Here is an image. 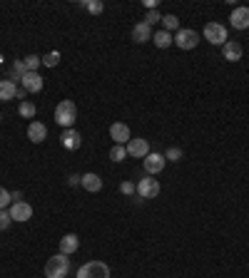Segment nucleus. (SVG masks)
Segmentation results:
<instances>
[{"instance_id":"obj_37","label":"nucleus","mask_w":249,"mask_h":278,"mask_svg":"<svg viewBox=\"0 0 249 278\" xmlns=\"http://www.w3.org/2000/svg\"><path fill=\"white\" fill-rule=\"evenodd\" d=\"M0 122H3V117H0Z\"/></svg>"},{"instance_id":"obj_7","label":"nucleus","mask_w":249,"mask_h":278,"mask_svg":"<svg viewBox=\"0 0 249 278\" xmlns=\"http://www.w3.org/2000/svg\"><path fill=\"white\" fill-rule=\"evenodd\" d=\"M8 211H10V219H13V221L25 223L33 219V206L28 204V201H13V206H10Z\"/></svg>"},{"instance_id":"obj_16","label":"nucleus","mask_w":249,"mask_h":278,"mask_svg":"<svg viewBox=\"0 0 249 278\" xmlns=\"http://www.w3.org/2000/svg\"><path fill=\"white\" fill-rule=\"evenodd\" d=\"M132 40L134 42H140V45H145L147 40H152V28L142 20V22H137L132 28Z\"/></svg>"},{"instance_id":"obj_27","label":"nucleus","mask_w":249,"mask_h":278,"mask_svg":"<svg viewBox=\"0 0 249 278\" xmlns=\"http://www.w3.org/2000/svg\"><path fill=\"white\" fill-rule=\"evenodd\" d=\"M58 62H60L58 50H53V53H48V55L42 57V65H45V67H58Z\"/></svg>"},{"instance_id":"obj_33","label":"nucleus","mask_w":249,"mask_h":278,"mask_svg":"<svg viewBox=\"0 0 249 278\" xmlns=\"http://www.w3.org/2000/svg\"><path fill=\"white\" fill-rule=\"evenodd\" d=\"M80 179H82L80 174H70V176H67V184H70V186H77V184H80Z\"/></svg>"},{"instance_id":"obj_26","label":"nucleus","mask_w":249,"mask_h":278,"mask_svg":"<svg viewBox=\"0 0 249 278\" xmlns=\"http://www.w3.org/2000/svg\"><path fill=\"white\" fill-rule=\"evenodd\" d=\"M22 62H25V70H28V72H38V67L42 65V57H38V55H28L25 60H22Z\"/></svg>"},{"instance_id":"obj_11","label":"nucleus","mask_w":249,"mask_h":278,"mask_svg":"<svg viewBox=\"0 0 249 278\" xmlns=\"http://www.w3.org/2000/svg\"><path fill=\"white\" fill-rule=\"evenodd\" d=\"M147 154H150V144H147V139H130V142H127V157L145 159Z\"/></svg>"},{"instance_id":"obj_35","label":"nucleus","mask_w":249,"mask_h":278,"mask_svg":"<svg viewBox=\"0 0 249 278\" xmlns=\"http://www.w3.org/2000/svg\"><path fill=\"white\" fill-rule=\"evenodd\" d=\"M15 99H22V102H25V87H18V92H15Z\"/></svg>"},{"instance_id":"obj_6","label":"nucleus","mask_w":249,"mask_h":278,"mask_svg":"<svg viewBox=\"0 0 249 278\" xmlns=\"http://www.w3.org/2000/svg\"><path fill=\"white\" fill-rule=\"evenodd\" d=\"M137 194H140V199H154V196H160V182L152 179V176L140 179L137 182Z\"/></svg>"},{"instance_id":"obj_1","label":"nucleus","mask_w":249,"mask_h":278,"mask_svg":"<svg viewBox=\"0 0 249 278\" xmlns=\"http://www.w3.org/2000/svg\"><path fill=\"white\" fill-rule=\"evenodd\" d=\"M77 119V107L73 99H62L58 107H55V122H58L62 130H73Z\"/></svg>"},{"instance_id":"obj_13","label":"nucleus","mask_w":249,"mask_h":278,"mask_svg":"<svg viewBox=\"0 0 249 278\" xmlns=\"http://www.w3.org/2000/svg\"><path fill=\"white\" fill-rule=\"evenodd\" d=\"M222 55L227 62H237V60H242V45L237 42V40H227L224 45H222Z\"/></svg>"},{"instance_id":"obj_8","label":"nucleus","mask_w":249,"mask_h":278,"mask_svg":"<svg viewBox=\"0 0 249 278\" xmlns=\"http://www.w3.org/2000/svg\"><path fill=\"white\" fill-rule=\"evenodd\" d=\"M60 144L67 149V151H77V149L82 147V134L77 130H62L60 134Z\"/></svg>"},{"instance_id":"obj_10","label":"nucleus","mask_w":249,"mask_h":278,"mask_svg":"<svg viewBox=\"0 0 249 278\" xmlns=\"http://www.w3.org/2000/svg\"><path fill=\"white\" fill-rule=\"evenodd\" d=\"M110 137H112V142H115V144H122V147H127V142L132 139L130 127H127L125 122H115V124L110 127Z\"/></svg>"},{"instance_id":"obj_15","label":"nucleus","mask_w":249,"mask_h":278,"mask_svg":"<svg viewBox=\"0 0 249 278\" xmlns=\"http://www.w3.org/2000/svg\"><path fill=\"white\" fill-rule=\"evenodd\" d=\"M28 139L35 142V144L45 142V139H48V127H45L42 122H30V127H28Z\"/></svg>"},{"instance_id":"obj_22","label":"nucleus","mask_w":249,"mask_h":278,"mask_svg":"<svg viewBox=\"0 0 249 278\" xmlns=\"http://www.w3.org/2000/svg\"><path fill=\"white\" fill-rule=\"evenodd\" d=\"M80 5H82L87 13H93V15H100V13L105 10V3H100V0H82Z\"/></svg>"},{"instance_id":"obj_17","label":"nucleus","mask_w":249,"mask_h":278,"mask_svg":"<svg viewBox=\"0 0 249 278\" xmlns=\"http://www.w3.org/2000/svg\"><path fill=\"white\" fill-rule=\"evenodd\" d=\"M80 186H82L85 191H93V194H97V191L102 189V179H100L97 174H93V171H87V174H82Z\"/></svg>"},{"instance_id":"obj_18","label":"nucleus","mask_w":249,"mask_h":278,"mask_svg":"<svg viewBox=\"0 0 249 278\" xmlns=\"http://www.w3.org/2000/svg\"><path fill=\"white\" fill-rule=\"evenodd\" d=\"M77 248H80V239H77L75 234H65V236L60 239V254L70 256V254H75Z\"/></svg>"},{"instance_id":"obj_20","label":"nucleus","mask_w":249,"mask_h":278,"mask_svg":"<svg viewBox=\"0 0 249 278\" xmlns=\"http://www.w3.org/2000/svg\"><path fill=\"white\" fill-rule=\"evenodd\" d=\"M152 42L160 47V50H167V47L174 42V35L172 33H167V30H160V33H154L152 35Z\"/></svg>"},{"instance_id":"obj_28","label":"nucleus","mask_w":249,"mask_h":278,"mask_svg":"<svg viewBox=\"0 0 249 278\" xmlns=\"http://www.w3.org/2000/svg\"><path fill=\"white\" fill-rule=\"evenodd\" d=\"M165 159H167V162H179V159H182V149L170 147L167 151H165Z\"/></svg>"},{"instance_id":"obj_31","label":"nucleus","mask_w":249,"mask_h":278,"mask_svg":"<svg viewBox=\"0 0 249 278\" xmlns=\"http://www.w3.org/2000/svg\"><path fill=\"white\" fill-rule=\"evenodd\" d=\"M120 191H122L125 196H132V194H137V184H132V182H122V184H120Z\"/></svg>"},{"instance_id":"obj_2","label":"nucleus","mask_w":249,"mask_h":278,"mask_svg":"<svg viewBox=\"0 0 249 278\" xmlns=\"http://www.w3.org/2000/svg\"><path fill=\"white\" fill-rule=\"evenodd\" d=\"M70 271V259L65 254H55L45 263V278H65Z\"/></svg>"},{"instance_id":"obj_3","label":"nucleus","mask_w":249,"mask_h":278,"mask_svg":"<svg viewBox=\"0 0 249 278\" xmlns=\"http://www.w3.org/2000/svg\"><path fill=\"white\" fill-rule=\"evenodd\" d=\"M77 278H110V268L105 261H87L77 268Z\"/></svg>"},{"instance_id":"obj_21","label":"nucleus","mask_w":249,"mask_h":278,"mask_svg":"<svg viewBox=\"0 0 249 278\" xmlns=\"http://www.w3.org/2000/svg\"><path fill=\"white\" fill-rule=\"evenodd\" d=\"M25 62L22 60H13V67H10V72H8V80L10 82H22V77H25Z\"/></svg>"},{"instance_id":"obj_23","label":"nucleus","mask_w":249,"mask_h":278,"mask_svg":"<svg viewBox=\"0 0 249 278\" xmlns=\"http://www.w3.org/2000/svg\"><path fill=\"white\" fill-rule=\"evenodd\" d=\"M18 112H20V117H25V119H33L35 117V112H38V107L33 105V102H20V107H18Z\"/></svg>"},{"instance_id":"obj_24","label":"nucleus","mask_w":249,"mask_h":278,"mask_svg":"<svg viewBox=\"0 0 249 278\" xmlns=\"http://www.w3.org/2000/svg\"><path fill=\"white\" fill-rule=\"evenodd\" d=\"M162 25H165V30L167 33H172V30H179V18L177 15H162Z\"/></svg>"},{"instance_id":"obj_19","label":"nucleus","mask_w":249,"mask_h":278,"mask_svg":"<svg viewBox=\"0 0 249 278\" xmlns=\"http://www.w3.org/2000/svg\"><path fill=\"white\" fill-rule=\"evenodd\" d=\"M15 92H18V85L10 82V80H0V102H10L15 99Z\"/></svg>"},{"instance_id":"obj_34","label":"nucleus","mask_w":249,"mask_h":278,"mask_svg":"<svg viewBox=\"0 0 249 278\" xmlns=\"http://www.w3.org/2000/svg\"><path fill=\"white\" fill-rule=\"evenodd\" d=\"M142 5H145L147 10H157V0H142Z\"/></svg>"},{"instance_id":"obj_9","label":"nucleus","mask_w":249,"mask_h":278,"mask_svg":"<svg viewBox=\"0 0 249 278\" xmlns=\"http://www.w3.org/2000/svg\"><path fill=\"white\" fill-rule=\"evenodd\" d=\"M142 162H145V171H147L150 176H154V174H160V171L165 169V162H167V159H165V154L150 151V154H147Z\"/></svg>"},{"instance_id":"obj_4","label":"nucleus","mask_w":249,"mask_h":278,"mask_svg":"<svg viewBox=\"0 0 249 278\" xmlns=\"http://www.w3.org/2000/svg\"><path fill=\"white\" fill-rule=\"evenodd\" d=\"M205 40L210 42V45H224L230 37H227V28L222 25V22H207L205 25Z\"/></svg>"},{"instance_id":"obj_5","label":"nucleus","mask_w":249,"mask_h":278,"mask_svg":"<svg viewBox=\"0 0 249 278\" xmlns=\"http://www.w3.org/2000/svg\"><path fill=\"white\" fill-rule=\"evenodd\" d=\"M174 45H177L179 50H194V47L199 45V33H197V30H190V28H182V30H177V35H174Z\"/></svg>"},{"instance_id":"obj_29","label":"nucleus","mask_w":249,"mask_h":278,"mask_svg":"<svg viewBox=\"0 0 249 278\" xmlns=\"http://www.w3.org/2000/svg\"><path fill=\"white\" fill-rule=\"evenodd\" d=\"M8 204H13V194L5 186H0V209H5Z\"/></svg>"},{"instance_id":"obj_32","label":"nucleus","mask_w":249,"mask_h":278,"mask_svg":"<svg viewBox=\"0 0 249 278\" xmlns=\"http://www.w3.org/2000/svg\"><path fill=\"white\" fill-rule=\"evenodd\" d=\"M160 20H162V13H160V10H150V13L145 15V22H147L150 28H152L154 22H160Z\"/></svg>"},{"instance_id":"obj_12","label":"nucleus","mask_w":249,"mask_h":278,"mask_svg":"<svg viewBox=\"0 0 249 278\" xmlns=\"http://www.w3.org/2000/svg\"><path fill=\"white\" fill-rule=\"evenodd\" d=\"M230 22L234 30H247L249 28V8H234L230 15Z\"/></svg>"},{"instance_id":"obj_36","label":"nucleus","mask_w":249,"mask_h":278,"mask_svg":"<svg viewBox=\"0 0 249 278\" xmlns=\"http://www.w3.org/2000/svg\"><path fill=\"white\" fill-rule=\"evenodd\" d=\"M13 194V201H22V191H10Z\"/></svg>"},{"instance_id":"obj_30","label":"nucleus","mask_w":249,"mask_h":278,"mask_svg":"<svg viewBox=\"0 0 249 278\" xmlns=\"http://www.w3.org/2000/svg\"><path fill=\"white\" fill-rule=\"evenodd\" d=\"M10 223H13V219H10V211L0 209V231H5V229H8Z\"/></svg>"},{"instance_id":"obj_25","label":"nucleus","mask_w":249,"mask_h":278,"mask_svg":"<svg viewBox=\"0 0 249 278\" xmlns=\"http://www.w3.org/2000/svg\"><path fill=\"white\" fill-rule=\"evenodd\" d=\"M110 159H112V162H125V159H127V147L115 144V147L110 149Z\"/></svg>"},{"instance_id":"obj_14","label":"nucleus","mask_w":249,"mask_h":278,"mask_svg":"<svg viewBox=\"0 0 249 278\" xmlns=\"http://www.w3.org/2000/svg\"><path fill=\"white\" fill-rule=\"evenodd\" d=\"M42 77H40L38 72H25V77H22V82H20V87H25V92H40L42 90Z\"/></svg>"}]
</instances>
